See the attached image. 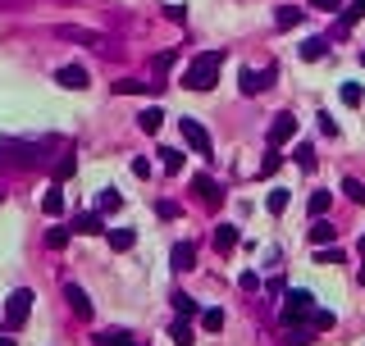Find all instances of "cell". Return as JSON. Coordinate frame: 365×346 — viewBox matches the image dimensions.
Listing matches in <instances>:
<instances>
[{"instance_id": "cell-1", "label": "cell", "mask_w": 365, "mask_h": 346, "mask_svg": "<svg viewBox=\"0 0 365 346\" xmlns=\"http://www.w3.org/2000/svg\"><path fill=\"white\" fill-rule=\"evenodd\" d=\"M51 150H69V146L60 137H51V141L0 137V169H42V165H51Z\"/></svg>"}, {"instance_id": "cell-2", "label": "cell", "mask_w": 365, "mask_h": 346, "mask_svg": "<svg viewBox=\"0 0 365 346\" xmlns=\"http://www.w3.org/2000/svg\"><path fill=\"white\" fill-rule=\"evenodd\" d=\"M224 60H228L224 51H201L197 60L182 69V86H187V91H210V86L219 82V69H224Z\"/></svg>"}, {"instance_id": "cell-3", "label": "cell", "mask_w": 365, "mask_h": 346, "mask_svg": "<svg viewBox=\"0 0 365 346\" xmlns=\"http://www.w3.org/2000/svg\"><path fill=\"white\" fill-rule=\"evenodd\" d=\"M311 314H315V296L306 287H292L283 296V328H311Z\"/></svg>"}, {"instance_id": "cell-4", "label": "cell", "mask_w": 365, "mask_h": 346, "mask_svg": "<svg viewBox=\"0 0 365 346\" xmlns=\"http://www.w3.org/2000/svg\"><path fill=\"white\" fill-rule=\"evenodd\" d=\"M27 314H32V292L27 287H14L5 301V333H18L27 323Z\"/></svg>"}, {"instance_id": "cell-5", "label": "cell", "mask_w": 365, "mask_h": 346, "mask_svg": "<svg viewBox=\"0 0 365 346\" xmlns=\"http://www.w3.org/2000/svg\"><path fill=\"white\" fill-rule=\"evenodd\" d=\"M178 128H182V141L192 146V155H201V160H210V155H215V146H210V132L201 128L197 119H178Z\"/></svg>"}, {"instance_id": "cell-6", "label": "cell", "mask_w": 365, "mask_h": 346, "mask_svg": "<svg viewBox=\"0 0 365 346\" xmlns=\"http://www.w3.org/2000/svg\"><path fill=\"white\" fill-rule=\"evenodd\" d=\"M192 191H197V200H201L206 210H215L219 200H224V187H219L210 173H197V178H192Z\"/></svg>"}, {"instance_id": "cell-7", "label": "cell", "mask_w": 365, "mask_h": 346, "mask_svg": "<svg viewBox=\"0 0 365 346\" xmlns=\"http://www.w3.org/2000/svg\"><path fill=\"white\" fill-rule=\"evenodd\" d=\"M297 137V119L292 114H274V123H270V132H265V141H270V150H278L283 141H292Z\"/></svg>"}, {"instance_id": "cell-8", "label": "cell", "mask_w": 365, "mask_h": 346, "mask_svg": "<svg viewBox=\"0 0 365 346\" xmlns=\"http://www.w3.org/2000/svg\"><path fill=\"white\" fill-rule=\"evenodd\" d=\"M274 64H270V69H261V73H256V69H242V96H261V91H270V86H274Z\"/></svg>"}, {"instance_id": "cell-9", "label": "cell", "mask_w": 365, "mask_h": 346, "mask_svg": "<svg viewBox=\"0 0 365 346\" xmlns=\"http://www.w3.org/2000/svg\"><path fill=\"white\" fill-rule=\"evenodd\" d=\"M55 82L69 86V91H87V86H92V78H87V69H82V64H64V69L55 73Z\"/></svg>"}, {"instance_id": "cell-10", "label": "cell", "mask_w": 365, "mask_h": 346, "mask_svg": "<svg viewBox=\"0 0 365 346\" xmlns=\"http://www.w3.org/2000/svg\"><path fill=\"white\" fill-rule=\"evenodd\" d=\"M64 301H69V310L78 314V319H92V301H87V292H82L78 283H64Z\"/></svg>"}, {"instance_id": "cell-11", "label": "cell", "mask_w": 365, "mask_h": 346, "mask_svg": "<svg viewBox=\"0 0 365 346\" xmlns=\"http://www.w3.org/2000/svg\"><path fill=\"white\" fill-rule=\"evenodd\" d=\"M114 91H119V96H160V91H165V82H137V78H119V82H114Z\"/></svg>"}, {"instance_id": "cell-12", "label": "cell", "mask_w": 365, "mask_h": 346, "mask_svg": "<svg viewBox=\"0 0 365 346\" xmlns=\"http://www.w3.org/2000/svg\"><path fill=\"white\" fill-rule=\"evenodd\" d=\"M169 264H174L178 274H187V269H197V246H192V242H178L174 251H169Z\"/></svg>"}, {"instance_id": "cell-13", "label": "cell", "mask_w": 365, "mask_h": 346, "mask_svg": "<svg viewBox=\"0 0 365 346\" xmlns=\"http://www.w3.org/2000/svg\"><path fill=\"white\" fill-rule=\"evenodd\" d=\"M55 37H60V41H87V46H101V41H105V37L92 32V27H69V23L55 27Z\"/></svg>"}, {"instance_id": "cell-14", "label": "cell", "mask_w": 365, "mask_h": 346, "mask_svg": "<svg viewBox=\"0 0 365 346\" xmlns=\"http://www.w3.org/2000/svg\"><path fill=\"white\" fill-rule=\"evenodd\" d=\"M73 233H82V237H101L105 233V224H101V214H73Z\"/></svg>"}, {"instance_id": "cell-15", "label": "cell", "mask_w": 365, "mask_h": 346, "mask_svg": "<svg viewBox=\"0 0 365 346\" xmlns=\"http://www.w3.org/2000/svg\"><path fill=\"white\" fill-rule=\"evenodd\" d=\"M160 123H165V110H160V105H151V110H142V114H137V128L147 132V137H156Z\"/></svg>"}, {"instance_id": "cell-16", "label": "cell", "mask_w": 365, "mask_h": 346, "mask_svg": "<svg viewBox=\"0 0 365 346\" xmlns=\"http://www.w3.org/2000/svg\"><path fill=\"white\" fill-rule=\"evenodd\" d=\"M233 246H237V224H219V228H215V251L228 255Z\"/></svg>"}, {"instance_id": "cell-17", "label": "cell", "mask_w": 365, "mask_h": 346, "mask_svg": "<svg viewBox=\"0 0 365 346\" xmlns=\"http://www.w3.org/2000/svg\"><path fill=\"white\" fill-rule=\"evenodd\" d=\"M92 342H96V346H128V342H132V333H128V328H101Z\"/></svg>"}, {"instance_id": "cell-18", "label": "cell", "mask_w": 365, "mask_h": 346, "mask_svg": "<svg viewBox=\"0 0 365 346\" xmlns=\"http://www.w3.org/2000/svg\"><path fill=\"white\" fill-rule=\"evenodd\" d=\"M302 9H297V5H278V14H274V27H278V32H287V27H297V23H302Z\"/></svg>"}, {"instance_id": "cell-19", "label": "cell", "mask_w": 365, "mask_h": 346, "mask_svg": "<svg viewBox=\"0 0 365 346\" xmlns=\"http://www.w3.org/2000/svg\"><path fill=\"white\" fill-rule=\"evenodd\" d=\"M42 210H46L51 219H60V214H64V187H60V182H55V187L42 196Z\"/></svg>"}, {"instance_id": "cell-20", "label": "cell", "mask_w": 365, "mask_h": 346, "mask_svg": "<svg viewBox=\"0 0 365 346\" xmlns=\"http://www.w3.org/2000/svg\"><path fill=\"white\" fill-rule=\"evenodd\" d=\"M329 55V37H306L302 41V60H324Z\"/></svg>"}, {"instance_id": "cell-21", "label": "cell", "mask_w": 365, "mask_h": 346, "mask_svg": "<svg viewBox=\"0 0 365 346\" xmlns=\"http://www.w3.org/2000/svg\"><path fill=\"white\" fill-rule=\"evenodd\" d=\"M329 196H333V191H311V200H306L311 219H324V214H329Z\"/></svg>"}, {"instance_id": "cell-22", "label": "cell", "mask_w": 365, "mask_h": 346, "mask_svg": "<svg viewBox=\"0 0 365 346\" xmlns=\"http://www.w3.org/2000/svg\"><path fill=\"white\" fill-rule=\"evenodd\" d=\"M132 242H137L132 228H114V233H110V251H132Z\"/></svg>"}, {"instance_id": "cell-23", "label": "cell", "mask_w": 365, "mask_h": 346, "mask_svg": "<svg viewBox=\"0 0 365 346\" xmlns=\"http://www.w3.org/2000/svg\"><path fill=\"white\" fill-rule=\"evenodd\" d=\"M333 233H338V228H333V224H329V219H315V224H311V242H315V246H324V242H333Z\"/></svg>"}, {"instance_id": "cell-24", "label": "cell", "mask_w": 365, "mask_h": 346, "mask_svg": "<svg viewBox=\"0 0 365 346\" xmlns=\"http://www.w3.org/2000/svg\"><path fill=\"white\" fill-rule=\"evenodd\" d=\"M73 169H78V160H73V150H64V155L55 160V182H69Z\"/></svg>"}, {"instance_id": "cell-25", "label": "cell", "mask_w": 365, "mask_h": 346, "mask_svg": "<svg viewBox=\"0 0 365 346\" xmlns=\"http://www.w3.org/2000/svg\"><path fill=\"white\" fill-rule=\"evenodd\" d=\"M169 338H174V346H192V342H197V333H192L187 319H178L174 328H169Z\"/></svg>"}, {"instance_id": "cell-26", "label": "cell", "mask_w": 365, "mask_h": 346, "mask_svg": "<svg viewBox=\"0 0 365 346\" xmlns=\"http://www.w3.org/2000/svg\"><path fill=\"white\" fill-rule=\"evenodd\" d=\"M315 328H283V346H311Z\"/></svg>"}, {"instance_id": "cell-27", "label": "cell", "mask_w": 365, "mask_h": 346, "mask_svg": "<svg viewBox=\"0 0 365 346\" xmlns=\"http://www.w3.org/2000/svg\"><path fill=\"white\" fill-rule=\"evenodd\" d=\"M174 310H178V319H192V314H201V305H197V296H174Z\"/></svg>"}, {"instance_id": "cell-28", "label": "cell", "mask_w": 365, "mask_h": 346, "mask_svg": "<svg viewBox=\"0 0 365 346\" xmlns=\"http://www.w3.org/2000/svg\"><path fill=\"white\" fill-rule=\"evenodd\" d=\"M342 191H347L352 205H365V182L361 178H342Z\"/></svg>"}, {"instance_id": "cell-29", "label": "cell", "mask_w": 365, "mask_h": 346, "mask_svg": "<svg viewBox=\"0 0 365 346\" xmlns=\"http://www.w3.org/2000/svg\"><path fill=\"white\" fill-rule=\"evenodd\" d=\"M69 237H73V228H51V233H46V246H51V251H64Z\"/></svg>"}, {"instance_id": "cell-30", "label": "cell", "mask_w": 365, "mask_h": 346, "mask_svg": "<svg viewBox=\"0 0 365 346\" xmlns=\"http://www.w3.org/2000/svg\"><path fill=\"white\" fill-rule=\"evenodd\" d=\"M265 210H270V214H283V210H287V191H283V187H274L270 196H265Z\"/></svg>"}, {"instance_id": "cell-31", "label": "cell", "mask_w": 365, "mask_h": 346, "mask_svg": "<svg viewBox=\"0 0 365 346\" xmlns=\"http://www.w3.org/2000/svg\"><path fill=\"white\" fill-rule=\"evenodd\" d=\"M201 328L219 333V328H224V310H201Z\"/></svg>"}, {"instance_id": "cell-32", "label": "cell", "mask_w": 365, "mask_h": 346, "mask_svg": "<svg viewBox=\"0 0 365 346\" xmlns=\"http://www.w3.org/2000/svg\"><path fill=\"white\" fill-rule=\"evenodd\" d=\"M96 205H101V210H110V214H114V210L123 205V196H119V191H114V187H105L101 196H96Z\"/></svg>"}, {"instance_id": "cell-33", "label": "cell", "mask_w": 365, "mask_h": 346, "mask_svg": "<svg viewBox=\"0 0 365 346\" xmlns=\"http://www.w3.org/2000/svg\"><path fill=\"white\" fill-rule=\"evenodd\" d=\"M333 323H338V319H333V310H315V314H311V328H315V333H329Z\"/></svg>"}, {"instance_id": "cell-34", "label": "cell", "mask_w": 365, "mask_h": 346, "mask_svg": "<svg viewBox=\"0 0 365 346\" xmlns=\"http://www.w3.org/2000/svg\"><path fill=\"white\" fill-rule=\"evenodd\" d=\"M156 155H160V165H165V173H178V169H182V155H178V150L165 146V150H156Z\"/></svg>"}, {"instance_id": "cell-35", "label": "cell", "mask_w": 365, "mask_h": 346, "mask_svg": "<svg viewBox=\"0 0 365 346\" xmlns=\"http://www.w3.org/2000/svg\"><path fill=\"white\" fill-rule=\"evenodd\" d=\"M297 165L311 173V169H315V146H306V141H302V146H297Z\"/></svg>"}, {"instance_id": "cell-36", "label": "cell", "mask_w": 365, "mask_h": 346, "mask_svg": "<svg viewBox=\"0 0 365 346\" xmlns=\"http://www.w3.org/2000/svg\"><path fill=\"white\" fill-rule=\"evenodd\" d=\"M278 165H283V155H278V150H270V155L261 160V178H270V173H278Z\"/></svg>"}, {"instance_id": "cell-37", "label": "cell", "mask_w": 365, "mask_h": 346, "mask_svg": "<svg viewBox=\"0 0 365 346\" xmlns=\"http://www.w3.org/2000/svg\"><path fill=\"white\" fill-rule=\"evenodd\" d=\"M342 105H361V82H347V86H342Z\"/></svg>"}, {"instance_id": "cell-38", "label": "cell", "mask_w": 365, "mask_h": 346, "mask_svg": "<svg viewBox=\"0 0 365 346\" xmlns=\"http://www.w3.org/2000/svg\"><path fill=\"white\" fill-rule=\"evenodd\" d=\"M165 18H174V23H187V5H165Z\"/></svg>"}, {"instance_id": "cell-39", "label": "cell", "mask_w": 365, "mask_h": 346, "mask_svg": "<svg viewBox=\"0 0 365 346\" xmlns=\"http://www.w3.org/2000/svg\"><path fill=\"white\" fill-rule=\"evenodd\" d=\"M315 260H320V264H342V251H338V246H329V251H320Z\"/></svg>"}, {"instance_id": "cell-40", "label": "cell", "mask_w": 365, "mask_h": 346, "mask_svg": "<svg viewBox=\"0 0 365 346\" xmlns=\"http://www.w3.org/2000/svg\"><path fill=\"white\" fill-rule=\"evenodd\" d=\"M315 119H320V132H324V137H338V123H333L329 114H315Z\"/></svg>"}, {"instance_id": "cell-41", "label": "cell", "mask_w": 365, "mask_h": 346, "mask_svg": "<svg viewBox=\"0 0 365 346\" xmlns=\"http://www.w3.org/2000/svg\"><path fill=\"white\" fill-rule=\"evenodd\" d=\"M237 287H242V292H256V287H261V278H256V274H252V269H247V274H242V278H237Z\"/></svg>"}, {"instance_id": "cell-42", "label": "cell", "mask_w": 365, "mask_h": 346, "mask_svg": "<svg viewBox=\"0 0 365 346\" xmlns=\"http://www.w3.org/2000/svg\"><path fill=\"white\" fill-rule=\"evenodd\" d=\"M156 214H160V219H178V205H174V200H160Z\"/></svg>"}, {"instance_id": "cell-43", "label": "cell", "mask_w": 365, "mask_h": 346, "mask_svg": "<svg viewBox=\"0 0 365 346\" xmlns=\"http://www.w3.org/2000/svg\"><path fill=\"white\" fill-rule=\"evenodd\" d=\"M174 60H178V51H160V55H156V69L165 73V69H169V64H174Z\"/></svg>"}, {"instance_id": "cell-44", "label": "cell", "mask_w": 365, "mask_h": 346, "mask_svg": "<svg viewBox=\"0 0 365 346\" xmlns=\"http://www.w3.org/2000/svg\"><path fill=\"white\" fill-rule=\"evenodd\" d=\"M132 173H137V178H151V160H132Z\"/></svg>"}, {"instance_id": "cell-45", "label": "cell", "mask_w": 365, "mask_h": 346, "mask_svg": "<svg viewBox=\"0 0 365 346\" xmlns=\"http://www.w3.org/2000/svg\"><path fill=\"white\" fill-rule=\"evenodd\" d=\"M265 292H270V296H287V292H283V278H270V283H265Z\"/></svg>"}, {"instance_id": "cell-46", "label": "cell", "mask_w": 365, "mask_h": 346, "mask_svg": "<svg viewBox=\"0 0 365 346\" xmlns=\"http://www.w3.org/2000/svg\"><path fill=\"white\" fill-rule=\"evenodd\" d=\"M315 9H342V0H311Z\"/></svg>"}, {"instance_id": "cell-47", "label": "cell", "mask_w": 365, "mask_h": 346, "mask_svg": "<svg viewBox=\"0 0 365 346\" xmlns=\"http://www.w3.org/2000/svg\"><path fill=\"white\" fill-rule=\"evenodd\" d=\"M361 264H365V233H361Z\"/></svg>"}, {"instance_id": "cell-48", "label": "cell", "mask_w": 365, "mask_h": 346, "mask_svg": "<svg viewBox=\"0 0 365 346\" xmlns=\"http://www.w3.org/2000/svg\"><path fill=\"white\" fill-rule=\"evenodd\" d=\"M0 346H14V338H0Z\"/></svg>"}, {"instance_id": "cell-49", "label": "cell", "mask_w": 365, "mask_h": 346, "mask_svg": "<svg viewBox=\"0 0 365 346\" xmlns=\"http://www.w3.org/2000/svg\"><path fill=\"white\" fill-rule=\"evenodd\" d=\"M128 346H142V342H137V338H132V342H128Z\"/></svg>"}, {"instance_id": "cell-50", "label": "cell", "mask_w": 365, "mask_h": 346, "mask_svg": "<svg viewBox=\"0 0 365 346\" xmlns=\"http://www.w3.org/2000/svg\"><path fill=\"white\" fill-rule=\"evenodd\" d=\"M361 64H365V51H361Z\"/></svg>"}, {"instance_id": "cell-51", "label": "cell", "mask_w": 365, "mask_h": 346, "mask_svg": "<svg viewBox=\"0 0 365 346\" xmlns=\"http://www.w3.org/2000/svg\"><path fill=\"white\" fill-rule=\"evenodd\" d=\"M0 200H5V191H0Z\"/></svg>"}]
</instances>
